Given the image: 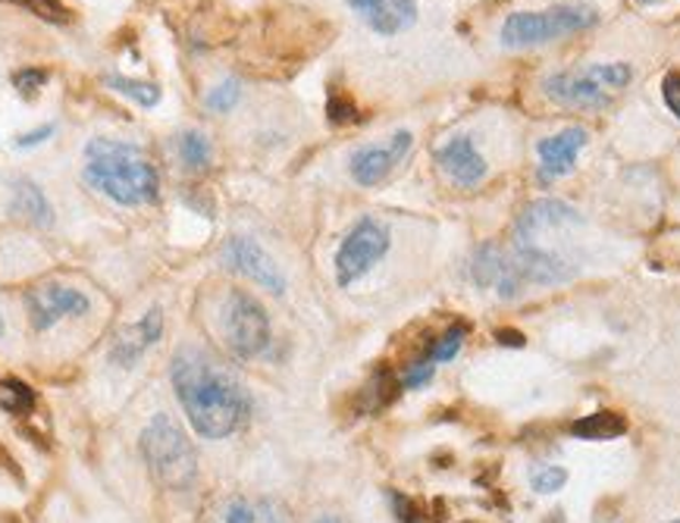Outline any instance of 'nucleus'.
Returning a JSON list of instances; mask_svg holds the SVG:
<instances>
[{
  "mask_svg": "<svg viewBox=\"0 0 680 523\" xmlns=\"http://www.w3.org/2000/svg\"><path fill=\"white\" fill-rule=\"evenodd\" d=\"M170 379L197 436L226 439L248 423L251 401L241 383L204 351H179L170 367Z\"/></svg>",
  "mask_w": 680,
  "mask_h": 523,
  "instance_id": "nucleus-1",
  "label": "nucleus"
},
{
  "mask_svg": "<svg viewBox=\"0 0 680 523\" xmlns=\"http://www.w3.org/2000/svg\"><path fill=\"white\" fill-rule=\"evenodd\" d=\"M86 182L123 207L148 204L160 192V175L154 170L151 157L113 138H94L86 148Z\"/></svg>",
  "mask_w": 680,
  "mask_h": 523,
  "instance_id": "nucleus-2",
  "label": "nucleus"
},
{
  "mask_svg": "<svg viewBox=\"0 0 680 523\" xmlns=\"http://www.w3.org/2000/svg\"><path fill=\"white\" fill-rule=\"evenodd\" d=\"M634 69L627 64H592L562 69L543 79V94L565 107H609L614 98L631 86Z\"/></svg>",
  "mask_w": 680,
  "mask_h": 523,
  "instance_id": "nucleus-3",
  "label": "nucleus"
},
{
  "mask_svg": "<svg viewBox=\"0 0 680 523\" xmlns=\"http://www.w3.org/2000/svg\"><path fill=\"white\" fill-rule=\"evenodd\" d=\"M141 458L154 480L167 489H189L197 480V455L182 427L167 414H157L141 433Z\"/></svg>",
  "mask_w": 680,
  "mask_h": 523,
  "instance_id": "nucleus-4",
  "label": "nucleus"
},
{
  "mask_svg": "<svg viewBox=\"0 0 680 523\" xmlns=\"http://www.w3.org/2000/svg\"><path fill=\"white\" fill-rule=\"evenodd\" d=\"M599 20V13L587 3H562V7H548L536 13H511L502 22V44L505 47H533V44L555 42L574 32H583Z\"/></svg>",
  "mask_w": 680,
  "mask_h": 523,
  "instance_id": "nucleus-5",
  "label": "nucleus"
},
{
  "mask_svg": "<svg viewBox=\"0 0 680 523\" xmlns=\"http://www.w3.org/2000/svg\"><path fill=\"white\" fill-rule=\"evenodd\" d=\"M389 245H393L389 229L379 219H358L345 241L339 245V254H336V280H339V285L349 288L361 276H367L373 266L386 258Z\"/></svg>",
  "mask_w": 680,
  "mask_h": 523,
  "instance_id": "nucleus-6",
  "label": "nucleus"
},
{
  "mask_svg": "<svg viewBox=\"0 0 680 523\" xmlns=\"http://www.w3.org/2000/svg\"><path fill=\"white\" fill-rule=\"evenodd\" d=\"M219 323H223V336H226L229 349L236 351L239 357H245V361L263 354L267 345H270L267 310L251 295H245V292H229L226 295Z\"/></svg>",
  "mask_w": 680,
  "mask_h": 523,
  "instance_id": "nucleus-7",
  "label": "nucleus"
},
{
  "mask_svg": "<svg viewBox=\"0 0 680 523\" xmlns=\"http://www.w3.org/2000/svg\"><path fill=\"white\" fill-rule=\"evenodd\" d=\"M223 263L229 270H236L241 276H248L251 283H258L273 295H283L285 292V276L283 270L276 266V261L263 251L261 245L248 236H233V239L223 245Z\"/></svg>",
  "mask_w": 680,
  "mask_h": 523,
  "instance_id": "nucleus-8",
  "label": "nucleus"
},
{
  "mask_svg": "<svg viewBox=\"0 0 680 523\" xmlns=\"http://www.w3.org/2000/svg\"><path fill=\"white\" fill-rule=\"evenodd\" d=\"M25 305H29V317H32V327L44 332V329L57 327L64 317H82L88 314V295H82L79 288H69L60 283H47L32 288L25 295Z\"/></svg>",
  "mask_w": 680,
  "mask_h": 523,
  "instance_id": "nucleus-9",
  "label": "nucleus"
},
{
  "mask_svg": "<svg viewBox=\"0 0 680 523\" xmlns=\"http://www.w3.org/2000/svg\"><path fill=\"white\" fill-rule=\"evenodd\" d=\"M411 141H415V135L401 129L395 132L386 145H364V148H358V151L351 154V179L358 185H367V189L379 185L408 157Z\"/></svg>",
  "mask_w": 680,
  "mask_h": 523,
  "instance_id": "nucleus-10",
  "label": "nucleus"
},
{
  "mask_svg": "<svg viewBox=\"0 0 680 523\" xmlns=\"http://www.w3.org/2000/svg\"><path fill=\"white\" fill-rule=\"evenodd\" d=\"M471 276L480 288H496L499 298H518L526 288L521 270L514 263V251H505L492 241L477 248V254L471 261Z\"/></svg>",
  "mask_w": 680,
  "mask_h": 523,
  "instance_id": "nucleus-11",
  "label": "nucleus"
},
{
  "mask_svg": "<svg viewBox=\"0 0 680 523\" xmlns=\"http://www.w3.org/2000/svg\"><path fill=\"white\" fill-rule=\"evenodd\" d=\"M587 138L590 135L580 126H570V129H562L558 135L543 138L536 145V151H540V182L552 185V182L565 179L574 170V160H577L580 148L587 145Z\"/></svg>",
  "mask_w": 680,
  "mask_h": 523,
  "instance_id": "nucleus-12",
  "label": "nucleus"
},
{
  "mask_svg": "<svg viewBox=\"0 0 680 523\" xmlns=\"http://www.w3.org/2000/svg\"><path fill=\"white\" fill-rule=\"evenodd\" d=\"M349 7L376 35H398L417 22V0H349Z\"/></svg>",
  "mask_w": 680,
  "mask_h": 523,
  "instance_id": "nucleus-13",
  "label": "nucleus"
},
{
  "mask_svg": "<svg viewBox=\"0 0 680 523\" xmlns=\"http://www.w3.org/2000/svg\"><path fill=\"white\" fill-rule=\"evenodd\" d=\"M437 160L439 167H442V173L449 175L452 182H458V185H477L483 175H486V160L480 157V151L474 148V141L471 138H452L449 145H442L437 151Z\"/></svg>",
  "mask_w": 680,
  "mask_h": 523,
  "instance_id": "nucleus-14",
  "label": "nucleus"
},
{
  "mask_svg": "<svg viewBox=\"0 0 680 523\" xmlns=\"http://www.w3.org/2000/svg\"><path fill=\"white\" fill-rule=\"evenodd\" d=\"M160 332H163V314H160V307H154L135 327L123 329V332L116 336V342H113V361H116L120 367H135L138 357L160 339Z\"/></svg>",
  "mask_w": 680,
  "mask_h": 523,
  "instance_id": "nucleus-15",
  "label": "nucleus"
},
{
  "mask_svg": "<svg viewBox=\"0 0 680 523\" xmlns=\"http://www.w3.org/2000/svg\"><path fill=\"white\" fill-rule=\"evenodd\" d=\"M562 223H580V214L568 204H562V201H552V197L536 201L518 219V239H533L540 229H552V226H562Z\"/></svg>",
  "mask_w": 680,
  "mask_h": 523,
  "instance_id": "nucleus-16",
  "label": "nucleus"
},
{
  "mask_svg": "<svg viewBox=\"0 0 680 523\" xmlns=\"http://www.w3.org/2000/svg\"><path fill=\"white\" fill-rule=\"evenodd\" d=\"M624 433H627V420L614 411H596L570 423V436L590 439V442H609V439H621Z\"/></svg>",
  "mask_w": 680,
  "mask_h": 523,
  "instance_id": "nucleus-17",
  "label": "nucleus"
},
{
  "mask_svg": "<svg viewBox=\"0 0 680 523\" xmlns=\"http://www.w3.org/2000/svg\"><path fill=\"white\" fill-rule=\"evenodd\" d=\"M219 523H285V514L267 499H233L223 508Z\"/></svg>",
  "mask_w": 680,
  "mask_h": 523,
  "instance_id": "nucleus-18",
  "label": "nucleus"
},
{
  "mask_svg": "<svg viewBox=\"0 0 680 523\" xmlns=\"http://www.w3.org/2000/svg\"><path fill=\"white\" fill-rule=\"evenodd\" d=\"M13 214H20V217L35 223V226H50V223H54L47 197H44L42 189H38L35 182H29V179L16 182V189H13Z\"/></svg>",
  "mask_w": 680,
  "mask_h": 523,
  "instance_id": "nucleus-19",
  "label": "nucleus"
},
{
  "mask_svg": "<svg viewBox=\"0 0 680 523\" xmlns=\"http://www.w3.org/2000/svg\"><path fill=\"white\" fill-rule=\"evenodd\" d=\"M0 408L7 414L25 417L35 411V389L22 379H0Z\"/></svg>",
  "mask_w": 680,
  "mask_h": 523,
  "instance_id": "nucleus-20",
  "label": "nucleus"
},
{
  "mask_svg": "<svg viewBox=\"0 0 680 523\" xmlns=\"http://www.w3.org/2000/svg\"><path fill=\"white\" fill-rule=\"evenodd\" d=\"M179 157L189 170H204L211 163V141L201 132H182L179 135Z\"/></svg>",
  "mask_w": 680,
  "mask_h": 523,
  "instance_id": "nucleus-21",
  "label": "nucleus"
},
{
  "mask_svg": "<svg viewBox=\"0 0 680 523\" xmlns=\"http://www.w3.org/2000/svg\"><path fill=\"white\" fill-rule=\"evenodd\" d=\"M107 86L132 98L141 107H154L160 101V88L154 86V82H138V79H126V76H107Z\"/></svg>",
  "mask_w": 680,
  "mask_h": 523,
  "instance_id": "nucleus-22",
  "label": "nucleus"
},
{
  "mask_svg": "<svg viewBox=\"0 0 680 523\" xmlns=\"http://www.w3.org/2000/svg\"><path fill=\"white\" fill-rule=\"evenodd\" d=\"M464 336H467V327L464 323H455V327H449L439 339H433V345L427 349V357L433 361V364H442V361H452L458 349L464 345Z\"/></svg>",
  "mask_w": 680,
  "mask_h": 523,
  "instance_id": "nucleus-23",
  "label": "nucleus"
},
{
  "mask_svg": "<svg viewBox=\"0 0 680 523\" xmlns=\"http://www.w3.org/2000/svg\"><path fill=\"white\" fill-rule=\"evenodd\" d=\"M367 395H371V411L386 408L395 395H398V379L393 376V371H386V367H383V371L373 373L371 386H367Z\"/></svg>",
  "mask_w": 680,
  "mask_h": 523,
  "instance_id": "nucleus-24",
  "label": "nucleus"
},
{
  "mask_svg": "<svg viewBox=\"0 0 680 523\" xmlns=\"http://www.w3.org/2000/svg\"><path fill=\"white\" fill-rule=\"evenodd\" d=\"M239 98H241L239 79H226V82H219L217 88H211V94H207V110H214V113H229V110L239 104Z\"/></svg>",
  "mask_w": 680,
  "mask_h": 523,
  "instance_id": "nucleus-25",
  "label": "nucleus"
},
{
  "mask_svg": "<svg viewBox=\"0 0 680 523\" xmlns=\"http://www.w3.org/2000/svg\"><path fill=\"white\" fill-rule=\"evenodd\" d=\"M327 116L332 126H345V123L358 120V107H354V101H351L349 94H342L339 88H332L327 101Z\"/></svg>",
  "mask_w": 680,
  "mask_h": 523,
  "instance_id": "nucleus-26",
  "label": "nucleus"
},
{
  "mask_svg": "<svg viewBox=\"0 0 680 523\" xmlns=\"http://www.w3.org/2000/svg\"><path fill=\"white\" fill-rule=\"evenodd\" d=\"M530 482H533V489H536L540 496H552V492H558V489L568 482V470H565V467H540V470L530 477Z\"/></svg>",
  "mask_w": 680,
  "mask_h": 523,
  "instance_id": "nucleus-27",
  "label": "nucleus"
},
{
  "mask_svg": "<svg viewBox=\"0 0 680 523\" xmlns=\"http://www.w3.org/2000/svg\"><path fill=\"white\" fill-rule=\"evenodd\" d=\"M13 3H20L29 13H35V16H42V20L47 22L69 20V10H66L60 0H13Z\"/></svg>",
  "mask_w": 680,
  "mask_h": 523,
  "instance_id": "nucleus-28",
  "label": "nucleus"
},
{
  "mask_svg": "<svg viewBox=\"0 0 680 523\" xmlns=\"http://www.w3.org/2000/svg\"><path fill=\"white\" fill-rule=\"evenodd\" d=\"M433 373H437V364L423 354V357H417V361L408 364L401 386H405V389H420V386H427V383L433 379Z\"/></svg>",
  "mask_w": 680,
  "mask_h": 523,
  "instance_id": "nucleus-29",
  "label": "nucleus"
},
{
  "mask_svg": "<svg viewBox=\"0 0 680 523\" xmlns=\"http://www.w3.org/2000/svg\"><path fill=\"white\" fill-rule=\"evenodd\" d=\"M13 86H16V91L25 94V98H35V94L47 86V72H44V69H35V66L20 69V72L13 76Z\"/></svg>",
  "mask_w": 680,
  "mask_h": 523,
  "instance_id": "nucleus-30",
  "label": "nucleus"
},
{
  "mask_svg": "<svg viewBox=\"0 0 680 523\" xmlns=\"http://www.w3.org/2000/svg\"><path fill=\"white\" fill-rule=\"evenodd\" d=\"M661 98H665L668 110L680 120V69H671V72L661 79Z\"/></svg>",
  "mask_w": 680,
  "mask_h": 523,
  "instance_id": "nucleus-31",
  "label": "nucleus"
},
{
  "mask_svg": "<svg viewBox=\"0 0 680 523\" xmlns=\"http://www.w3.org/2000/svg\"><path fill=\"white\" fill-rule=\"evenodd\" d=\"M393 504H395V518L401 523H423V511H420V504L411 502L408 496H401V492H393Z\"/></svg>",
  "mask_w": 680,
  "mask_h": 523,
  "instance_id": "nucleus-32",
  "label": "nucleus"
},
{
  "mask_svg": "<svg viewBox=\"0 0 680 523\" xmlns=\"http://www.w3.org/2000/svg\"><path fill=\"white\" fill-rule=\"evenodd\" d=\"M50 135H54V126L47 123L42 129H32L25 132V135H20V138H16V148H35V145H42L44 138H50Z\"/></svg>",
  "mask_w": 680,
  "mask_h": 523,
  "instance_id": "nucleus-33",
  "label": "nucleus"
},
{
  "mask_svg": "<svg viewBox=\"0 0 680 523\" xmlns=\"http://www.w3.org/2000/svg\"><path fill=\"white\" fill-rule=\"evenodd\" d=\"M496 339H499V345H514V349H521V345H524V336H521V332H514V329H499V332H496Z\"/></svg>",
  "mask_w": 680,
  "mask_h": 523,
  "instance_id": "nucleus-34",
  "label": "nucleus"
},
{
  "mask_svg": "<svg viewBox=\"0 0 680 523\" xmlns=\"http://www.w3.org/2000/svg\"><path fill=\"white\" fill-rule=\"evenodd\" d=\"M314 523H339V521H336V518H317Z\"/></svg>",
  "mask_w": 680,
  "mask_h": 523,
  "instance_id": "nucleus-35",
  "label": "nucleus"
},
{
  "mask_svg": "<svg viewBox=\"0 0 680 523\" xmlns=\"http://www.w3.org/2000/svg\"><path fill=\"white\" fill-rule=\"evenodd\" d=\"M639 3H646V7H649V3H661V0H639Z\"/></svg>",
  "mask_w": 680,
  "mask_h": 523,
  "instance_id": "nucleus-36",
  "label": "nucleus"
},
{
  "mask_svg": "<svg viewBox=\"0 0 680 523\" xmlns=\"http://www.w3.org/2000/svg\"><path fill=\"white\" fill-rule=\"evenodd\" d=\"M0 336H3V314H0Z\"/></svg>",
  "mask_w": 680,
  "mask_h": 523,
  "instance_id": "nucleus-37",
  "label": "nucleus"
},
{
  "mask_svg": "<svg viewBox=\"0 0 680 523\" xmlns=\"http://www.w3.org/2000/svg\"><path fill=\"white\" fill-rule=\"evenodd\" d=\"M675 523H680V521H675Z\"/></svg>",
  "mask_w": 680,
  "mask_h": 523,
  "instance_id": "nucleus-38",
  "label": "nucleus"
}]
</instances>
